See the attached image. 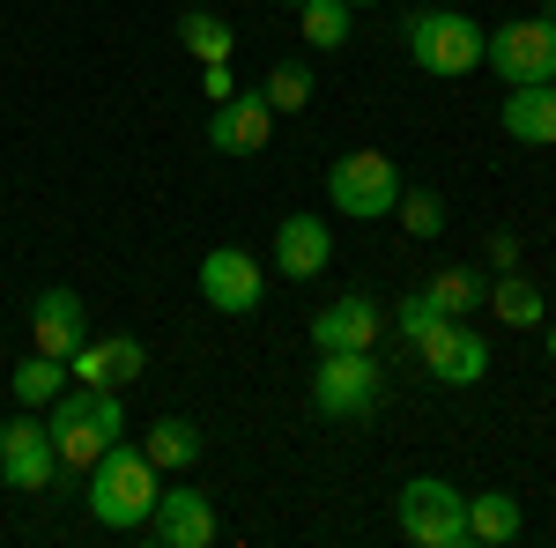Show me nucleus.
Here are the masks:
<instances>
[{"label": "nucleus", "instance_id": "nucleus-22", "mask_svg": "<svg viewBox=\"0 0 556 548\" xmlns=\"http://www.w3.org/2000/svg\"><path fill=\"white\" fill-rule=\"evenodd\" d=\"M424 296L445 311V319H475V304L490 296V282H482L475 267H438V275L424 282Z\"/></svg>", "mask_w": 556, "mask_h": 548}, {"label": "nucleus", "instance_id": "nucleus-26", "mask_svg": "<svg viewBox=\"0 0 556 548\" xmlns=\"http://www.w3.org/2000/svg\"><path fill=\"white\" fill-rule=\"evenodd\" d=\"M386 327H393V334H401L408 348H416L424 334H438V327H445V311H438V304H430L424 290H408L401 304H393V319H386Z\"/></svg>", "mask_w": 556, "mask_h": 548}, {"label": "nucleus", "instance_id": "nucleus-24", "mask_svg": "<svg viewBox=\"0 0 556 548\" xmlns=\"http://www.w3.org/2000/svg\"><path fill=\"white\" fill-rule=\"evenodd\" d=\"M178 44H186V52L208 67V60H230V52H238V30H230L215 8H193V15L178 23Z\"/></svg>", "mask_w": 556, "mask_h": 548}, {"label": "nucleus", "instance_id": "nucleus-10", "mask_svg": "<svg viewBox=\"0 0 556 548\" xmlns=\"http://www.w3.org/2000/svg\"><path fill=\"white\" fill-rule=\"evenodd\" d=\"M149 541H164V548H208L223 526H215V505H208V489H156V511H149V526H141Z\"/></svg>", "mask_w": 556, "mask_h": 548}, {"label": "nucleus", "instance_id": "nucleus-25", "mask_svg": "<svg viewBox=\"0 0 556 548\" xmlns=\"http://www.w3.org/2000/svg\"><path fill=\"white\" fill-rule=\"evenodd\" d=\"M393 222H401L408 238H438V230H445V201H438L430 186H416V193L393 201Z\"/></svg>", "mask_w": 556, "mask_h": 548}, {"label": "nucleus", "instance_id": "nucleus-14", "mask_svg": "<svg viewBox=\"0 0 556 548\" xmlns=\"http://www.w3.org/2000/svg\"><path fill=\"white\" fill-rule=\"evenodd\" d=\"M327 259H334V230H327L319 215H282V222H275V267H282L290 282H319Z\"/></svg>", "mask_w": 556, "mask_h": 548}, {"label": "nucleus", "instance_id": "nucleus-29", "mask_svg": "<svg viewBox=\"0 0 556 548\" xmlns=\"http://www.w3.org/2000/svg\"><path fill=\"white\" fill-rule=\"evenodd\" d=\"M490 267H497V275L519 267V238H513V230H497V238H490Z\"/></svg>", "mask_w": 556, "mask_h": 548}, {"label": "nucleus", "instance_id": "nucleus-17", "mask_svg": "<svg viewBox=\"0 0 556 548\" xmlns=\"http://www.w3.org/2000/svg\"><path fill=\"white\" fill-rule=\"evenodd\" d=\"M505 133L527 149H556V82H513L505 89Z\"/></svg>", "mask_w": 556, "mask_h": 548}, {"label": "nucleus", "instance_id": "nucleus-32", "mask_svg": "<svg viewBox=\"0 0 556 548\" xmlns=\"http://www.w3.org/2000/svg\"><path fill=\"white\" fill-rule=\"evenodd\" d=\"M193 8H215V0H193Z\"/></svg>", "mask_w": 556, "mask_h": 548}, {"label": "nucleus", "instance_id": "nucleus-13", "mask_svg": "<svg viewBox=\"0 0 556 548\" xmlns=\"http://www.w3.org/2000/svg\"><path fill=\"white\" fill-rule=\"evenodd\" d=\"M267 133H275L267 97H260V89H238V97H223V104H215L208 149H215V156H260V149H267Z\"/></svg>", "mask_w": 556, "mask_h": 548}, {"label": "nucleus", "instance_id": "nucleus-31", "mask_svg": "<svg viewBox=\"0 0 556 548\" xmlns=\"http://www.w3.org/2000/svg\"><path fill=\"white\" fill-rule=\"evenodd\" d=\"M349 8H371V0H349Z\"/></svg>", "mask_w": 556, "mask_h": 548}, {"label": "nucleus", "instance_id": "nucleus-7", "mask_svg": "<svg viewBox=\"0 0 556 548\" xmlns=\"http://www.w3.org/2000/svg\"><path fill=\"white\" fill-rule=\"evenodd\" d=\"M482 60L505 82H556V23L549 15H519V23L482 30Z\"/></svg>", "mask_w": 556, "mask_h": 548}, {"label": "nucleus", "instance_id": "nucleus-28", "mask_svg": "<svg viewBox=\"0 0 556 548\" xmlns=\"http://www.w3.org/2000/svg\"><path fill=\"white\" fill-rule=\"evenodd\" d=\"M201 89H208V104L238 97V75H230V60H208V67H201Z\"/></svg>", "mask_w": 556, "mask_h": 548}, {"label": "nucleus", "instance_id": "nucleus-3", "mask_svg": "<svg viewBox=\"0 0 556 548\" xmlns=\"http://www.w3.org/2000/svg\"><path fill=\"white\" fill-rule=\"evenodd\" d=\"M401 44H408V60L438 75V82H460L482 67V23L460 15V8H424V15H408L401 23Z\"/></svg>", "mask_w": 556, "mask_h": 548}, {"label": "nucleus", "instance_id": "nucleus-9", "mask_svg": "<svg viewBox=\"0 0 556 548\" xmlns=\"http://www.w3.org/2000/svg\"><path fill=\"white\" fill-rule=\"evenodd\" d=\"M260 296H267V267H260L245 245H215L201 259V304L223 311V319H253Z\"/></svg>", "mask_w": 556, "mask_h": 548}, {"label": "nucleus", "instance_id": "nucleus-30", "mask_svg": "<svg viewBox=\"0 0 556 548\" xmlns=\"http://www.w3.org/2000/svg\"><path fill=\"white\" fill-rule=\"evenodd\" d=\"M549 364H556V319H549Z\"/></svg>", "mask_w": 556, "mask_h": 548}, {"label": "nucleus", "instance_id": "nucleus-18", "mask_svg": "<svg viewBox=\"0 0 556 548\" xmlns=\"http://www.w3.org/2000/svg\"><path fill=\"white\" fill-rule=\"evenodd\" d=\"M519 526H527V511H519L513 489H475V497H468V541H482V548H513V541H519Z\"/></svg>", "mask_w": 556, "mask_h": 548}, {"label": "nucleus", "instance_id": "nucleus-16", "mask_svg": "<svg viewBox=\"0 0 556 548\" xmlns=\"http://www.w3.org/2000/svg\"><path fill=\"white\" fill-rule=\"evenodd\" d=\"M30 341H38L45 356H75L89 341V319H83V296L75 290H38V304H30Z\"/></svg>", "mask_w": 556, "mask_h": 548}, {"label": "nucleus", "instance_id": "nucleus-33", "mask_svg": "<svg viewBox=\"0 0 556 548\" xmlns=\"http://www.w3.org/2000/svg\"><path fill=\"white\" fill-rule=\"evenodd\" d=\"M282 8H304V0H282Z\"/></svg>", "mask_w": 556, "mask_h": 548}, {"label": "nucleus", "instance_id": "nucleus-27", "mask_svg": "<svg viewBox=\"0 0 556 548\" xmlns=\"http://www.w3.org/2000/svg\"><path fill=\"white\" fill-rule=\"evenodd\" d=\"M260 97H267V112H304V104H312V75H304L298 60H282V67L267 75Z\"/></svg>", "mask_w": 556, "mask_h": 548}, {"label": "nucleus", "instance_id": "nucleus-4", "mask_svg": "<svg viewBox=\"0 0 556 548\" xmlns=\"http://www.w3.org/2000/svg\"><path fill=\"white\" fill-rule=\"evenodd\" d=\"M386 400V371L371 348H334V356H319V371H312V408L327 422H364L379 416Z\"/></svg>", "mask_w": 556, "mask_h": 548}, {"label": "nucleus", "instance_id": "nucleus-21", "mask_svg": "<svg viewBox=\"0 0 556 548\" xmlns=\"http://www.w3.org/2000/svg\"><path fill=\"white\" fill-rule=\"evenodd\" d=\"M141 453H149V467H156V474H186V467L201 460V430H193L186 416H164L149 437H141Z\"/></svg>", "mask_w": 556, "mask_h": 548}, {"label": "nucleus", "instance_id": "nucleus-5", "mask_svg": "<svg viewBox=\"0 0 556 548\" xmlns=\"http://www.w3.org/2000/svg\"><path fill=\"white\" fill-rule=\"evenodd\" d=\"M401 534L416 548H468V489H453L445 474H416V482H401Z\"/></svg>", "mask_w": 556, "mask_h": 548}, {"label": "nucleus", "instance_id": "nucleus-11", "mask_svg": "<svg viewBox=\"0 0 556 548\" xmlns=\"http://www.w3.org/2000/svg\"><path fill=\"white\" fill-rule=\"evenodd\" d=\"M416 356H424V371L438 385H475L482 371H490V341L475 334L468 319H445L438 334H424V341H416Z\"/></svg>", "mask_w": 556, "mask_h": 548}, {"label": "nucleus", "instance_id": "nucleus-20", "mask_svg": "<svg viewBox=\"0 0 556 548\" xmlns=\"http://www.w3.org/2000/svg\"><path fill=\"white\" fill-rule=\"evenodd\" d=\"M8 393H15L23 408H52V400L67 393V364H60V356H45V348H30V356L8 371Z\"/></svg>", "mask_w": 556, "mask_h": 548}, {"label": "nucleus", "instance_id": "nucleus-19", "mask_svg": "<svg viewBox=\"0 0 556 548\" xmlns=\"http://www.w3.org/2000/svg\"><path fill=\"white\" fill-rule=\"evenodd\" d=\"M490 311H497V327H513V334H534V327H549V304H542V290L519 275V267H505L497 282H490V296H482Z\"/></svg>", "mask_w": 556, "mask_h": 548}, {"label": "nucleus", "instance_id": "nucleus-15", "mask_svg": "<svg viewBox=\"0 0 556 548\" xmlns=\"http://www.w3.org/2000/svg\"><path fill=\"white\" fill-rule=\"evenodd\" d=\"M379 327H386V311L364 290H349V296H334V304L312 319V348H319V356H334V348H371Z\"/></svg>", "mask_w": 556, "mask_h": 548}, {"label": "nucleus", "instance_id": "nucleus-12", "mask_svg": "<svg viewBox=\"0 0 556 548\" xmlns=\"http://www.w3.org/2000/svg\"><path fill=\"white\" fill-rule=\"evenodd\" d=\"M141 371H149V348H141L134 334H104V341L89 334L83 348L67 356V379L75 385H104V393H127Z\"/></svg>", "mask_w": 556, "mask_h": 548}, {"label": "nucleus", "instance_id": "nucleus-1", "mask_svg": "<svg viewBox=\"0 0 556 548\" xmlns=\"http://www.w3.org/2000/svg\"><path fill=\"white\" fill-rule=\"evenodd\" d=\"M52 453H60V474H89L119 437H127V393H104V385H67L52 400Z\"/></svg>", "mask_w": 556, "mask_h": 548}, {"label": "nucleus", "instance_id": "nucleus-2", "mask_svg": "<svg viewBox=\"0 0 556 548\" xmlns=\"http://www.w3.org/2000/svg\"><path fill=\"white\" fill-rule=\"evenodd\" d=\"M156 467H149V453L141 445H112L104 460L89 467V519L104 526V534H141L149 526V511H156Z\"/></svg>", "mask_w": 556, "mask_h": 548}, {"label": "nucleus", "instance_id": "nucleus-23", "mask_svg": "<svg viewBox=\"0 0 556 548\" xmlns=\"http://www.w3.org/2000/svg\"><path fill=\"white\" fill-rule=\"evenodd\" d=\"M349 23H356V8H349V0H304V8H298V30H304L312 52H342Z\"/></svg>", "mask_w": 556, "mask_h": 548}, {"label": "nucleus", "instance_id": "nucleus-8", "mask_svg": "<svg viewBox=\"0 0 556 548\" xmlns=\"http://www.w3.org/2000/svg\"><path fill=\"white\" fill-rule=\"evenodd\" d=\"M0 482H8L15 497H45V489L60 482V453H52V430L38 422V408L0 422Z\"/></svg>", "mask_w": 556, "mask_h": 548}, {"label": "nucleus", "instance_id": "nucleus-6", "mask_svg": "<svg viewBox=\"0 0 556 548\" xmlns=\"http://www.w3.org/2000/svg\"><path fill=\"white\" fill-rule=\"evenodd\" d=\"M401 193H408V186H401L393 156H379V149H349V156L327 164V201H334V215H349V222H379V215H393Z\"/></svg>", "mask_w": 556, "mask_h": 548}]
</instances>
